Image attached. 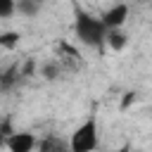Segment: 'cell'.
Masks as SVG:
<instances>
[{"label":"cell","mask_w":152,"mask_h":152,"mask_svg":"<svg viewBox=\"0 0 152 152\" xmlns=\"http://www.w3.org/2000/svg\"><path fill=\"white\" fill-rule=\"evenodd\" d=\"M40 74L48 78V81H52V78H57L59 76V66H57V62H48V64H43V69H40Z\"/></svg>","instance_id":"obj_10"},{"label":"cell","mask_w":152,"mask_h":152,"mask_svg":"<svg viewBox=\"0 0 152 152\" xmlns=\"http://www.w3.org/2000/svg\"><path fill=\"white\" fill-rule=\"evenodd\" d=\"M0 119H2V116H0Z\"/></svg>","instance_id":"obj_14"},{"label":"cell","mask_w":152,"mask_h":152,"mask_svg":"<svg viewBox=\"0 0 152 152\" xmlns=\"http://www.w3.org/2000/svg\"><path fill=\"white\" fill-rule=\"evenodd\" d=\"M21 40V33L19 31H2L0 33V48L2 50H14Z\"/></svg>","instance_id":"obj_8"},{"label":"cell","mask_w":152,"mask_h":152,"mask_svg":"<svg viewBox=\"0 0 152 152\" xmlns=\"http://www.w3.org/2000/svg\"><path fill=\"white\" fill-rule=\"evenodd\" d=\"M7 152H33L36 150V135L28 131H14L7 142H5Z\"/></svg>","instance_id":"obj_4"},{"label":"cell","mask_w":152,"mask_h":152,"mask_svg":"<svg viewBox=\"0 0 152 152\" xmlns=\"http://www.w3.org/2000/svg\"><path fill=\"white\" fill-rule=\"evenodd\" d=\"M116 152H131V145H124V147H119Z\"/></svg>","instance_id":"obj_13"},{"label":"cell","mask_w":152,"mask_h":152,"mask_svg":"<svg viewBox=\"0 0 152 152\" xmlns=\"http://www.w3.org/2000/svg\"><path fill=\"white\" fill-rule=\"evenodd\" d=\"M14 133V126H12V119L10 116H2L0 119V147H5L7 138Z\"/></svg>","instance_id":"obj_9"},{"label":"cell","mask_w":152,"mask_h":152,"mask_svg":"<svg viewBox=\"0 0 152 152\" xmlns=\"http://www.w3.org/2000/svg\"><path fill=\"white\" fill-rule=\"evenodd\" d=\"M74 31H76L78 40L90 45V48H100L104 43V33H107V28L102 26L100 17H93L90 12H83V10H76Z\"/></svg>","instance_id":"obj_1"},{"label":"cell","mask_w":152,"mask_h":152,"mask_svg":"<svg viewBox=\"0 0 152 152\" xmlns=\"http://www.w3.org/2000/svg\"><path fill=\"white\" fill-rule=\"evenodd\" d=\"M131 104H135V93H133V90L124 93V97H121V112H126Z\"/></svg>","instance_id":"obj_12"},{"label":"cell","mask_w":152,"mask_h":152,"mask_svg":"<svg viewBox=\"0 0 152 152\" xmlns=\"http://www.w3.org/2000/svg\"><path fill=\"white\" fill-rule=\"evenodd\" d=\"M14 12H19L24 17H36L40 12V5L36 0H19V2H14Z\"/></svg>","instance_id":"obj_7"},{"label":"cell","mask_w":152,"mask_h":152,"mask_svg":"<svg viewBox=\"0 0 152 152\" xmlns=\"http://www.w3.org/2000/svg\"><path fill=\"white\" fill-rule=\"evenodd\" d=\"M104 43H107V48H109V50L119 52V50H124V48H126L128 36H126L121 28H114V31H107V33H104Z\"/></svg>","instance_id":"obj_5"},{"label":"cell","mask_w":152,"mask_h":152,"mask_svg":"<svg viewBox=\"0 0 152 152\" xmlns=\"http://www.w3.org/2000/svg\"><path fill=\"white\" fill-rule=\"evenodd\" d=\"M14 14V2L12 0H0V19H7Z\"/></svg>","instance_id":"obj_11"},{"label":"cell","mask_w":152,"mask_h":152,"mask_svg":"<svg viewBox=\"0 0 152 152\" xmlns=\"http://www.w3.org/2000/svg\"><path fill=\"white\" fill-rule=\"evenodd\" d=\"M66 147H69V152H93L97 147V119H95V114H90L71 133Z\"/></svg>","instance_id":"obj_2"},{"label":"cell","mask_w":152,"mask_h":152,"mask_svg":"<svg viewBox=\"0 0 152 152\" xmlns=\"http://www.w3.org/2000/svg\"><path fill=\"white\" fill-rule=\"evenodd\" d=\"M17 81H19V66H10L0 71V90H10Z\"/></svg>","instance_id":"obj_6"},{"label":"cell","mask_w":152,"mask_h":152,"mask_svg":"<svg viewBox=\"0 0 152 152\" xmlns=\"http://www.w3.org/2000/svg\"><path fill=\"white\" fill-rule=\"evenodd\" d=\"M126 19H128V5H126V2H116V5H112V7L100 17V21H102V26H104L107 31L121 28V26L126 24Z\"/></svg>","instance_id":"obj_3"}]
</instances>
